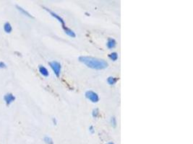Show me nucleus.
Returning a JSON list of instances; mask_svg holds the SVG:
<instances>
[{"mask_svg": "<svg viewBox=\"0 0 193 144\" xmlns=\"http://www.w3.org/2000/svg\"><path fill=\"white\" fill-rule=\"evenodd\" d=\"M53 122H54V123L55 124V125L57 124V120H56L55 118H53Z\"/></svg>", "mask_w": 193, "mask_h": 144, "instance_id": "18", "label": "nucleus"}, {"mask_svg": "<svg viewBox=\"0 0 193 144\" xmlns=\"http://www.w3.org/2000/svg\"><path fill=\"white\" fill-rule=\"evenodd\" d=\"M6 67L7 66L5 63L2 62V61H0V68H6Z\"/></svg>", "mask_w": 193, "mask_h": 144, "instance_id": "16", "label": "nucleus"}, {"mask_svg": "<svg viewBox=\"0 0 193 144\" xmlns=\"http://www.w3.org/2000/svg\"><path fill=\"white\" fill-rule=\"evenodd\" d=\"M106 45L107 47H108V48H109V49H112V48H115L116 45H117V41H116L114 38H108Z\"/></svg>", "mask_w": 193, "mask_h": 144, "instance_id": "6", "label": "nucleus"}, {"mask_svg": "<svg viewBox=\"0 0 193 144\" xmlns=\"http://www.w3.org/2000/svg\"><path fill=\"white\" fill-rule=\"evenodd\" d=\"M38 70H39V72L41 73V75H43L45 77H47L49 75V73H48V70L46 67H44V66H39L38 67Z\"/></svg>", "mask_w": 193, "mask_h": 144, "instance_id": "7", "label": "nucleus"}, {"mask_svg": "<svg viewBox=\"0 0 193 144\" xmlns=\"http://www.w3.org/2000/svg\"><path fill=\"white\" fill-rule=\"evenodd\" d=\"M4 99H5V102H6L7 105H10L12 102H14V101L15 100V97L12 94L8 93L4 96Z\"/></svg>", "mask_w": 193, "mask_h": 144, "instance_id": "5", "label": "nucleus"}, {"mask_svg": "<svg viewBox=\"0 0 193 144\" xmlns=\"http://www.w3.org/2000/svg\"><path fill=\"white\" fill-rule=\"evenodd\" d=\"M108 57H109V58L111 60L115 61H117V59H118V53H116V52H113V53H110L109 55H108Z\"/></svg>", "mask_w": 193, "mask_h": 144, "instance_id": "12", "label": "nucleus"}, {"mask_svg": "<svg viewBox=\"0 0 193 144\" xmlns=\"http://www.w3.org/2000/svg\"><path fill=\"white\" fill-rule=\"evenodd\" d=\"M92 115L94 118H98V115H99V110H98V108H95V109L93 110Z\"/></svg>", "mask_w": 193, "mask_h": 144, "instance_id": "13", "label": "nucleus"}, {"mask_svg": "<svg viewBox=\"0 0 193 144\" xmlns=\"http://www.w3.org/2000/svg\"><path fill=\"white\" fill-rule=\"evenodd\" d=\"M79 61L83 63L88 68L93 69L101 70L108 67V63L104 59L94 58L91 56H80L79 57Z\"/></svg>", "mask_w": 193, "mask_h": 144, "instance_id": "1", "label": "nucleus"}, {"mask_svg": "<svg viewBox=\"0 0 193 144\" xmlns=\"http://www.w3.org/2000/svg\"><path fill=\"white\" fill-rule=\"evenodd\" d=\"M107 144H114V143H112V142H108Z\"/></svg>", "mask_w": 193, "mask_h": 144, "instance_id": "19", "label": "nucleus"}, {"mask_svg": "<svg viewBox=\"0 0 193 144\" xmlns=\"http://www.w3.org/2000/svg\"><path fill=\"white\" fill-rule=\"evenodd\" d=\"M16 8L18 9V10L20 11V12H21V13L23 14V15H25V16L28 17V18H33V17L32 15H31V14L29 13V12H28L26 10H25V9H23V8H22V7H20V6H18V5H17V6H16Z\"/></svg>", "mask_w": 193, "mask_h": 144, "instance_id": "9", "label": "nucleus"}, {"mask_svg": "<svg viewBox=\"0 0 193 144\" xmlns=\"http://www.w3.org/2000/svg\"><path fill=\"white\" fill-rule=\"evenodd\" d=\"M89 131L91 133H93L95 132V130H94V127L92 126V125H91V126L89 127Z\"/></svg>", "mask_w": 193, "mask_h": 144, "instance_id": "17", "label": "nucleus"}, {"mask_svg": "<svg viewBox=\"0 0 193 144\" xmlns=\"http://www.w3.org/2000/svg\"><path fill=\"white\" fill-rule=\"evenodd\" d=\"M49 66L51 68V69L53 70L54 73L55 74L56 76L57 77L60 76V74H61V66L60 64V63H59L58 61H53L49 62Z\"/></svg>", "mask_w": 193, "mask_h": 144, "instance_id": "2", "label": "nucleus"}, {"mask_svg": "<svg viewBox=\"0 0 193 144\" xmlns=\"http://www.w3.org/2000/svg\"><path fill=\"white\" fill-rule=\"evenodd\" d=\"M44 8L46 9V10L47 11V12H49V14L51 15V16L54 17V18H55V19H57V20H58L59 22L61 24V25H62V28H64V27L66 26V25H65V23H64V20L62 19V18H61V17L59 16V15H57V13H55V12H53V11H51V10H50V9H48V8H46V7H44Z\"/></svg>", "mask_w": 193, "mask_h": 144, "instance_id": "4", "label": "nucleus"}, {"mask_svg": "<svg viewBox=\"0 0 193 144\" xmlns=\"http://www.w3.org/2000/svg\"><path fill=\"white\" fill-rule=\"evenodd\" d=\"M117 81H118V79L116 77H113V76H109V77H108V79H107V82H108V83L110 85H115V84L117 83Z\"/></svg>", "mask_w": 193, "mask_h": 144, "instance_id": "11", "label": "nucleus"}, {"mask_svg": "<svg viewBox=\"0 0 193 144\" xmlns=\"http://www.w3.org/2000/svg\"><path fill=\"white\" fill-rule=\"evenodd\" d=\"M110 122H111V125L113 127H116L117 126V120H116L115 117H111V120H110Z\"/></svg>", "mask_w": 193, "mask_h": 144, "instance_id": "15", "label": "nucleus"}, {"mask_svg": "<svg viewBox=\"0 0 193 144\" xmlns=\"http://www.w3.org/2000/svg\"><path fill=\"white\" fill-rule=\"evenodd\" d=\"M85 97L88 99H89L90 101H91L93 103H96L99 101V96H98V94L96 92H93V91H87L85 92Z\"/></svg>", "mask_w": 193, "mask_h": 144, "instance_id": "3", "label": "nucleus"}, {"mask_svg": "<svg viewBox=\"0 0 193 144\" xmlns=\"http://www.w3.org/2000/svg\"><path fill=\"white\" fill-rule=\"evenodd\" d=\"M63 30H64V32H65V33H66L68 35H69L70 37H72V38H75V36H76L75 32H74L72 30H71L70 28H68L67 26L64 27V28H63Z\"/></svg>", "mask_w": 193, "mask_h": 144, "instance_id": "8", "label": "nucleus"}, {"mask_svg": "<svg viewBox=\"0 0 193 144\" xmlns=\"http://www.w3.org/2000/svg\"><path fill=\"white\" fill-rule=\"evenodd\" d=\"M44 142L46 143V144H54V142H53V140L51 139L50 137L48 136H46L44 137Z\"/></svg>", "mask_w": 193, "mask_h": 144, "instance_id": "14", "label": "nucleus"}, {"mask_svg": "<svg viewBox=\"0 0 193 144\" xmlns=\"http://www.w3.org/2000/svg\"><path fill=\"white\" fill-rule=\"evenodd\" d=\"M4 30H5L6 32H8V33H10V32H12V26H11V25L9 23V22H6V23L4 25Z\"/></svg>", "mask_w": 193, "mask_h": 144, "instance_id": "10", "label": "nucleus"}]
</instances>
